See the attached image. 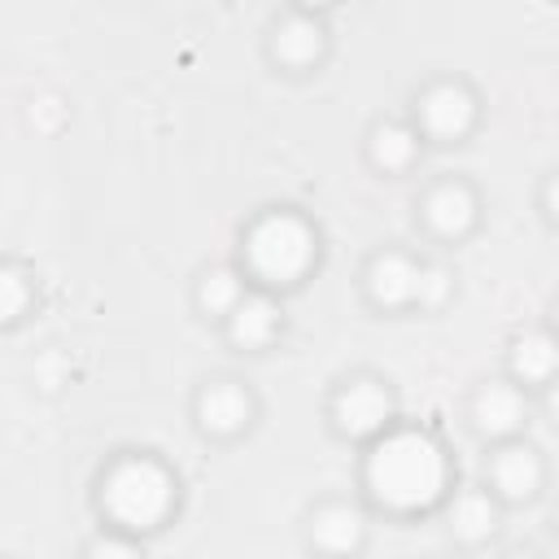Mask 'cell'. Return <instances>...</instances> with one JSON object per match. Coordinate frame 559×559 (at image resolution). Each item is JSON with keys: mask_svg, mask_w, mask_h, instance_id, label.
<instances>
[{"mask_svg": "<svg viewBox=\"0 0 559 559\" xmlns=\"http://www.w3.org/2000/svg\"><path fill=\"white\" fill-rule=\"evenodd\" d=\"M367 489L389 511H428L450 489V459L437 437L393 428L367 454Z\"/></svg>", "mask_w": 559, "mask_h": 559, "instance_id": "cell-1", "label": "cell"}, {"mask_svg": "<svg viewBox=\"0 0 559 559\" xmlns=\"http://www.w3.org/2000/svg\"><path fill=\"white\" fill-rule=\"evenodd\" d=\"M100 507L118 528H157L175 507V476L157 459H122L100 485Z\"/></svg>", "mask_w": 559, "mask_h": 559, "instance_id": "cell-2", "label": "cell"}, {"mask_svg": "<svg viewBox=\"0 0 559 559\" xmlns=\"http://www.w3.org/2000/svg\"><path fill=\"white\" fill-rule=\"evenodd\" d=\"M245 253L266 284H293L314 262V231L297 214H266L262 223H253Z\"/></svg>", "mask_w": 559, "mask_h": 559, "instance_id": "cell-3", "label": "cell"}, {"mask_svg": "<svg viewBox=\"0 0 559 559\" xmlns=\"http://www.w3.org/2000/svg\"><path fill=\"white\" fill-rule=\"evenodd\" d=\"M332 419L345 437H380L393 419V393L380 380H354L336 393Z\"/></svg>", "mask_w": 559, "mask_h": 559, "instance_id": "cell-4", "label": "cell"}, {"mask_svg": "<svg viewBox=\"0 0 559 559\" xmlns=\"http://www.w3.org/2000/svg\"><path fill=\"white\" fill-rule=\"evenodd\" d=\"M419 122L437 140H459L476 122V96L463 83H437L419 96Z\"/></svg>", "mask_w": 559, "mask_h": 559, "instance_id": "cell-5", "label": "cell"}, {"mask_svg": "<svg viewBox=\"0 0 559 559\" xmlns=\"http://www.w3.org/2000/svg\"><path fill=\"white\" fill-rule=\"evenodd\" d=\"M197 419H201L205 432L231 437L253 419V397H249V389H240L231 380H218L197 397Z\"/></svg>", "mask_w": 559, "mask_h": 559, "instance_id": "cell-6", "label": "cell"}, {"mask_svg": "<svg viewBox=\"0 0 559 559\" xmlns=\"http://www.w3.org/2000/svg\"><path fill=\"white\" fill-rule=\"evenodd\" d=\"M489 476H493V489L511 502L520 498H533L542 489V459L533 445H502L489 463Z\"/></svg>", "mask_w": 559, "mask_h": 559, "instance_id": "cell-7", "label": "cell"}, {"mask_svg": "<svg viewBox=\"0 0 559 559\" xmlns=\"http://www.w3.org/2000/svg\"><path fill=\"white\" fill-rule=\"evenodd\" d=\"M419 288V266L406 253H380L367 271V293L376 306H406L415 301Z\"/></svg>", "mask_w": 559, "mask_h": 559, "instance_id": "cell-8", "label": "cell"}, {"mask_svg": "<svg viewBox=\"0 0 559 559\" xmlns=\"http://www.w3.org/2000/svg\"><path fill=\"white\" fill-rule=\"evenodd\" d=\"M424 218L441 236H463L476 223V192L467 183H441L424 201Z\"/></svg>", "mask_w": 559, "mask_h": 559, "instance_id": "cell-9", "label": "cell"}, {"mask_svg": "<svg viewBox=\"0 0 559 559\" xmlns=\"http://www.w3.org/2000/svg\"><path fill=\"white\" fill-rule=\"evenodd\" d=\"M271 48H275V57H280L284 66H293V70L314 66V61L323 57V26H319L314 17H306V13H293V17H284V22L275 26Z\"/></svg>", "mask_w": 559, "mask_h": 559, "instance_id": "cell-10", "label": "cell"}, {"mask_svg": "<svg viewBox=\"0 0 559 559\" xmlns=\"http://www.w3.org/2000/svg\"><path fill=\"white\" fill-rule=\"evenodd\" d=\"M227 319H231V341L245 345V349H262V345L280 332V306H275L266 293L240 297V306H236Z\"/></svg>", "mask_w": 559, "mask_h": 559, "instance_id": "cell-11", "label": "cell"}, {"mask_svg": "<svg viewBox=\"0 0 559 559\" xmlns=\"http://www.w3.org/2000/svg\"><path fill=\"white\" fill-rule=\"evenodd\" d=\"M472 415H476V428H480L485 437H507V432H515L520 419H524V397H520L515 384H489V389H480Z\"/></svg>", "mask_w": 559, "mask_h": 559, "instance_id": "cell-12", "label": "cell"}, {"mask_svg": "<svg viewBox=\"0 0 559 559\" xmlns=\"http://www.w3.org/2000/svg\"><path fill=\"white\" fill-rule=\"evenodd\" d=\"M310 537L314 546L323 550H358L362 546V515L345 502H332V507H319L314 520H310Z\"/></svg>", "mask_w": 559, "mask_h": 559, "instance_id": "cell-13", "label": "cell"}, {"mask_svg": "<svg viewBox=\"0 0 559 559\" xmlns=\"http://www.w3.org/2000/svg\"><path fill=\"white\" fill-rule=\"evenodd\" d=\"M511 371L520 380H555L559 376V341L550 332H524L511 345Z\"/></svg>", "mask_w": 559, "mask_h": 559, "instance_id": "cell-14", "label": "cell"}, {"mask_svg": "<svg viewBox=\"0 0 559 559\" xmlns=\"http://www.w3.org/2000/svg\"><path fill=\"white\" fill-rule=\"evenodd\" d=\"M450 528H454V537H463V542H485V537L498 528V502H493L485 489L459 493L454 507H450Z\"/></svg>", "mask_w": 559, "mask_h": 559, "instance_id": "cell-15", "label": "cell"}, {"mask_svg": "<svg viewBox=\"0 0 559 559\" xmlns=\"http://www.w3.org/2000/svg\"><path fill=\"white\" fill-rule=\"evenodd\" d=\"M415 148H419V135L402 122H380L371 131V162L380 170H406L415 162Z\"/></svg>", "mask_w": 559, "mask_h": 559, "instance_id": "cell-16", "label": "cell"}, {"mask_svg": "<svg viewBox=\"0 0 559 559\" xmlns=\"http://www.w3.org/2000/svg\"><path fill=\"white\" fill-rule=\"evenodd\" d=\"M240 297H245V284H240V275L227 271V266L210 271V275L201 280V293H197L201 310H210V314H231V310L240 306Z\"/></svg>", "mask_w": 559, "mask_h": 559, "instance_id": "cell-17", "label": "cell"}, {"mask_svg": "<svg viewBox=\"0 0 559 559\" xmlns=\"http://www.w3.org/2000/svg\"><path fill=\"white\" fill-rule=\"evenodd\" d=\"M450 288H454V280L445 266H419V288H415L419 306H441L450 297Z\"/></svg>", "mask_w": 559, "mask_h": 559, "instance_id": "cell-18", "label": "cell"}, {"mask_svg": "<svg viewBox=\"0 0 559 559\" xmlns=\"http://www.w3.org/2000/svg\"><path fill=\"white\" fill-rule=\"evenodd\" d=\"M0 288H4V306H0V310H4V319L13 323V319L26 310V293H31V288H26V275H22L17 266H4Z\"/></svg>", "mask_w": 559, "mask_h": 559, "instance_id": "cell-19", "label": "cell"}, {"mask_svg": "<svg viewBox=\"0 0 559 559\" xmlns=\"http://www.w3.org/2000/svg\"><path fill=\"white\" fill-rule=\"evenodd\" d=\"M140 550V542H131V537H96V542H87V555H135Z\"/></svg>", "mask_w": 559, "mask_h": 559, "instance_id": "cell-20", "label": "cell"}, {"mask_svg": "<svg viewBox=\"0 0 559 559\" xmlns=\"http://www.w3.org/2000/svg\"><path fill=\"white\" fill-rule=\"evenodd\" d=\"M31 118H39L44 127H52V122L61 118V105H57V100H35V109H31Z\"/></svg>", "mask_w": 559, "mask_h": 559, "instance_id": "cell-21", "label": "cell"}, {"mask_svg": "<svg viewBox=\"0 0 559 559\" xmlns=\"http://www.w3.org/2000/svg\"><path fill=\"white\" fill-rule=\"evenodd\" d=\"M546 210H550V218L559 223V175H555L550 188H546Z\"/></svg>", "mask_w": 559, "mask_h": 559, "instance_id": "cell-22", "label": "cell"}, {"mask_svg": "<svg viewBox=\"0 0 559 559\" xmlns=\"http://www.w3.org/2000/svg\"><path fill=\"white\" fill-rule=\"evenodd\" d=\"M546 406H550V415H555V419H559V380H555V384H550V393H546Z\"/></svg>", "mask_w": 559, "mask_h": 559, "instance_id": "cell-23", "label": "cell"}, {"mask_svg": "<svg viewBox=\"0 0 559 559\" xmlns=\"http://www.w3.org/2000/svg\"><path fill=\"white\" fill-rule=\"evenodd\" d=\"M301 4H314V9H319V4H328V0H301Z\"/></svg>", "mask_w": 559, "mask_h": 559, "instance_id": "cell-24", "label": "cell"}, {"mask_svg": "<svg viewBox=\"0 0 559 559\" xmlns=\"http://www.w3.org/2000/svg\"><path fill=\"white\" fill-rule=\"evenodd\" d=\"M555 528H559V511H555Z\"/></svg>", "mask_w": 559, "mask_h": 559, "instance_id": "cell-25", "label": "cell"}, {"mask_svg": "<svg viewBox=\"0 0 559 559\" xmlns=\"http://www.w3.org/2000/svg\"><path fill=\"white\" fill-rule=\"evenodd\" d=\"M555 323H559V310H555Z\"/></svg>", "mask_w": 559, "mask_h": 559, "instance_id": "cell-26", "label": "cell"}]
</instances>
